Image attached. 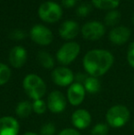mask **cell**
I'll return each mask as SVG.
<instances>
[{
	"instance_id": "obj_6",
	"label": "cell",
	"mask_w": 134,
	"mask_h": 135,
	"mask_svg": "<svg viewBox=\"0 0 134 135\" xmlns=\"http://www.w3.org/2000/svg\"><path fill=\"white\" fill-rule=\"evenodd\" d=\"M29 36L35 43L41 46H46L52 43L53 40L52 30L41 24L34 25L29 31Z\"/></svg>"
},
{
	"instance_id": "obj_18",
	"label": "cell",
	"mask_w": 134,
	"mask_h": 135,
	"mask_svg": "<svg viewBox=\"0 0 134 135\" xmlns=\"http://www.w3.org/2000/svg\"><path fill=\"white\" fill-rule=\"evenodd\" d=\"M92 3L97 8L110 11L118 7L120 0H92Z\"/></svg>"
},
{
	"instance_id": "obj_14",
	"label": "cell",
	"mask_w": 134,
	"mask_h": 135,
	"mask_svg": "<svg viewBox=\"0 0 134 135\" xmlns=\"http://www.w3.org/2000/svg\"><path fill=\"white\" fill-rule=\"evenodd\" d=\"M91 115L86 109H77L72 115V123L77 129L84 130L91 123Z\"/></svg>"
},
{
	"instance_id": "obj_27",
	"label": "cell",
	"mask_w": 134,
	"mask_h": 135,
	"mask_svg": "<svg viewBox=\"0 0 134 135\" xmlns=\"http://www.w3.org/2000/svg\"><path fill=\"white\" fill-rule=\"evenodd\" d=\"M127 60L130 65L134 68V42L131 43L129 47V50L127 52Z\"/></svg>"
},
{
	"instance_id": "obj_15",
	"label": "cell",
	"mask_w": 134,
	"mask_h": 135,
	"mask_svg": "<svg viewBox=\"0 0 134 135\" xmlns=\"http://www.w3.org/2000/svg\"><path fill=\"white\" fill-rule=\"evenodd\" d=\"M79 25L73 20H66L59 28V35L64 40H72L75 38L78 34Z\"/></svg>"
},
{
	"instance_id": "obj_1",
	"label": "cell",
	"mask_w": 134,
	"mask_h": 135,
	"mask_svg": "<svg viewBox=\"0 0 134 135\" xmlns=\"http://www.w3.org/2000/svg\"><path fill=\"white\" fill-rule=\"evenodd\" d=\"M114 62V56L107 50H91L83 59L84 68L90 76L99 77L105 75Z\"/></svg>"
},
{
	"instance_id": "obj_12",
	"label": "cell",
	"mask_w": 134,
	"mask_h": 135,
	"mask_svg": "<svg viewBox=\"0 0 134 135\" xmlns=\"http://www.w3.org/2000/svg\"><path fill=\"white\" fill-rule=\"evenodd\" d=\"M28 52L26 49L22 46H15L11 49L9 52V62L14 68H20L27 62Z\"/></svg>"
},
{
	"instance_id": "obj_20",
	"label": "cell",
	"mask_w": 134,
	"mask_h": 135,
	"mask_svg": "<svg viewBox=\"0 0 134 135\" xmlns=\"http://www.w3.org/2000/svg\"><path fill=\"white\" fill-rule=\"evenodd\" d=\"M120 20V13L118 10H110L105 16V23L107 26H115Z\"/></svg>"
},
{
	"instance_id": "obj_26",
	"label": "cell",
	"mask_w": 134,
	"mask_h": 135,
	"mask_svg": "<svg viewBox=\"0 0 134 135\" xmlns=\"http://www.w3.org/2000/svg\"><path fill=\"white\" fill-rule=\"evenodd\" d=\"M10 38L12 40H16V41H20V40H23L26 37V33L23 30H13L10 33Z\"/></svg>"
},
{
	"instance_id": "obj_19",
	"label": "cell",
	"mask_w": 134,
	"mask_h": 135,
	"mask_svg": "<svg viewBox=\"0 0 134 135\" xmlns=\"http://www.w3.org/2000/svg\"><path fill=\"white\" fill-rule=\"evenodd\" d=\"M38 61L39 64L45 69H52L54 66V60L50 54L44 51H41L38 54Z\"/></svg>"
},
{
	"instance_id": "obj_29",
	"label": "cell",
	"mask_w": 134,
	"mask_h": 135,
	"mask_svg": "<svg viewBox=\"0 0 134 135\" xmlns=\"http://www.w3.org/2000/svg\"><path fill=\"white\" fill-rule=\"evenodd\" d=\"M77 3V0H62V4L66 8H71L73 7Z\"/></svg>"
},
{
	"instance_id": "obj_22",
	"label": "cell",
	"mask_w": 134,
	"mask_h": 135,
	"mask_svg": "<svg viewBox=\"0 0 134 135\" xmlns=\"http://www.w3.org/2000/svg\"><path fill=\"white\" fill-rule=\"evenodd\" d=\"M108 125L105 123H97L91 130V135H107Z\"/></svg>"
},
{
	"instance_id": "obj_24",
	"label": "cell",
	"mask_w": 134,
	"mask_h": 135,
	"mask_svg": "<svg viewBox=\"0 0 134 135\" xmlns=\"http://www.w3.org/2000/svg\"><path fill=\"white\" fill-rule=\"evenodd\" d=\"M41 135H54L56 132L55 125L52 122L45 123L41 128Z\"/></svg>"
},
{
	"instance_id": "obj_32",
	"label": "cell",
	"mask_w": 134,
	"mask_h": 135,
	"mask_svg": "<svg viewBox=\"0 0 134 135\" xmlns=\"http://www.w3.org/2000/svg\"><path fill=\"white\" fill-rule=\"evenodd\" d=\"M133 82H134V77H133Z\"/></svg>"
},
{
	"instance_id": "obj_8",
	"label": "cell",
	"mask_w": 134,
	"mask_h": 135,
	"mask_svg": "<svg viewBox=\"0 0 134 135\" xmlns=\"http://www.w3.org/2000/svg\"><path fill=\"white\" fill-rule=\"evenodd\" d=\"M52 79L53 83L60 86H67L73 84L75 80V75L71 69L64 66L57 67L52 71Z\"/></svg>"
},
{
	"instance_id": "obj_3",
	"label": "cell",
	"mask_w": 134,
	"mask_h": 135,
	"mask_svg": "<svg viewBox=\"0 0 134 135\" xmlns=\"http://www.w3.org/2000/svg\"><path fill=\"white\" fill-rule=\"evenodd\" d=\"M131 113L127 107L123 105H115L107 110L106 114L107 125L112 128H121L129 121Z\"/></svg>"
},
{
	"instance_id": "obj_9",
	"label": "cell",
	"mask_w": 134,
	"mask_h": 135,
	"mask_svg": "<svg viewBox=\"0 0 134 135\" xmlns=\"http://www.w3.org/2000/svg\"><path fill=\"white\" fill-rule=\"evenodd\" d=\"M47 108L52 113H61L66 108V99L63 94L60 91H52L48 97Z\"/></svg>"
},
{
	"instance_id": "obj_17",
	"label": "cell",
	"mask_w": 134,
	"mask_h": 135,
	"mask_svg": "<svg viewBox=\"0 0 134 135\" xmlns=\"http://www.w3.org/2000/svg\"><path fill=\"white\" fill-rule=\"evenodd\" d=\"M33 110L32 104L29 101H21L17 105L16 107V114L18 118H21V119H25L28 118L31 114Z\"/></svg>"
},
{
	"instance_id": "obj_7",
	"label": "cell",
	"mask_w": 134,
	"mask_h": 135,
	"mask_svg": "<svg viewBox=\"0 0 134 135\" xmlns=\"http://www.w3.org/2000/svg\"><path fill=\"white\" fill-rule=\"evenodd\" d=\"M106 32L105 26L98 21H90L86 23L81 28V33L88 41H97L104 36Z\"/></svg>"
},
{
	"instance_id": "obj_13",
	"label": "cell",
	"mask_w": 134,
	"mask_h": 135,
	"mask_svg": "<svg viewBox=\"0 0 134 135\" xmlns=\"http://www.w3.org/2000/svg\"><path fill=\"white\" fill-rule=\"evenodd\" d=\"M131 37V30L125 26H118L112 28L109 32V41L117 45H122L129 41Z\"/></svg>"
},
{
	"instance_id": "obj_30",
	"label": "cell",
	"mask_w": 134,
	"mask_h": 135,
	"mask_svg": "<svg viewBox=\"0 0 134 135\" xmlns=\"http://www.w3.org/2000/svg\"><path fill=\"white\" fill-rule=\"evenodd\" d=\"M23 135H39V134L35 133V132H26V133H24Z\"/></svg>"
},
{
	"instance_id": "obj_11",
	"label": "cell",
	"mask_w": 134,
	"mask_h": 135,
	"mask_svg": "<svg viewBox=\"0 0 134 135\" xmlns=\"http://www.w3.org/2000/svg\"><path fill=\"white\" fill-rule=\"evenodd\" d=\"M19 123L15 118L5 116L0 118V135H18Z\"/></svg>"
},
{
	"instance_id": "obj_25",
	"label": "cell",
	"mask_w": 134,
	"mask_h": 135,
	"mask_svg": "<svg viewBox=\"0 0 134 135\" xmlns=\"http://www.w3.org/2000/svg\"><path fill=\"white\" fill-rule=\"evenodd\" d=\"M91 11V6L89 4H81L78 7L76 8V15L78 17H81V18H85V17L88 16Z\"/></svg>"
},
{
	"instance_id": "obj_4",
	"label": "cell",
	"mask_w": 134,
	"mask_h": 135,
	"mask_svg": "<svg viewBox=\"0 0 134 135\" xmlns=\"http://www.w3.org/2000/svg\"><path fill=\"white\" fill-rule=\"evenodd\" d=\"M38 14L41 20L47 23H55L63 16L62 7L53 1H46L39 6Z\"/></svg>"
},
{
	"instance_id": "obj_23",
	"label": "cell",
	"mask_w": 134,
	"mask_h": 135,
	"mask_svg": "<svg viewBox=\"0 0 134 135\" xmlns=\"http://www.w3.org/2000/svg\"><path fill=\"white\" fill-rule=\"evenodd\" d=\"M32 108L33 111L36 112L37 114H43L45 113L47 109V104L42 99H37L33 101Z\"/></svg>"
},
{
	"instance_id": "obj_16",
	"label": "cell",
	"mask_w": 134,
	"mask_h": 135,
	"mask_svg": "<svg viewBox=\"0 0 134 135\" xmlns=\"http://www.w3.org/2000/svg\"><path fill=\"white\" fill-rule=\"evenodd\" d=\"M84 87L86 92L90 93V94H96V93H98L100 91L101 84L100 81L97 79V77L88 76L86 77L84 83Z\"/></svg>"
},
{
	"instance_id": "obj_31",
	"label": "cell",
	"mask_w": 134,
	"mask_h": 135,
	"mask_svg": "<svg viewBox=\"0 0 134 135\" xmlns=\"http://www.w3.org/2000/svg\"><path fill=\"white\" fill-rule=\"evenodd\" d=\"M132 22H133V24H134V15H133V17H132Z\"/></svg>"
},
{
	"instance_id": "obj_21",
	"label": "cell",
	"mask_w": 134,
	"mask_h": 135,
	"mask_svg": "<svg viewBox=\"0 0 134 135\" xmlns=\"http://www.w3.org/2000/svg\"><path fill=\"white\" fill-rule=\"evenodd\" d=\"M11 76V70L7 64L0 62V86L7 84Z\"/></svg>"
},
{
	"instance_id": "obj_28",
	"label": "cell",
	"mask_w": 134,
	"mask_h": 135,
	"mask_svg": "<svg viewBox=\"0 0 134 135\" xmlns=\"http://www.w3.org/2000/svg\"><path fill=\"white\" fill-rule=\"evenodd\" d=\"M59 135H81V134L78 131L75 130V129L67 128V129H64V130L62 131V132L59 133Z\"/></svg>"
},
{
	"instance_id": "obj_5",
	"label": "cell",
	"mask_w": 134,
	"mask_h": 135,
	"mask_svg": "<svg viewBox=\"0 0 134 135\" xmlns=\"http://www.w3.org/2000/svg\"><path fill=\"white\" fill-rule=\"evenodd\" d=\"M80 45L75 41L66 42L58 50L56 58L60 64L67 65L73 62L80 54Z\"/></svg>"
},
{
	"instance_id": "obj_2",
	"label": "cell",
	"mask_w": 134,
	"mask_h": 135,
	"mask_svg": "<svg viewBox=\"0 0 134 135\" xmlns=\"http://www.w3.org/2000/svg\"><path fill=\"white\" fill-rule=\"evenodd\" d=\"M23 88L26 94L33 100L41 99L46 92L44 81L35 74H29L23 79Z\"/></svg>"
},
{
	"instance_id": "obj_10",
	"label": "cell",
	"mask_w": 134,
	"mask_h": 135,
	"mask_svg": "<svg viewBox=\"0 0 134 135\" xmlns=\"http://www.w3.org/2000/svg\"><path fill=\"white\" fill-rule=\"evenodd\" d=\"M86 89L80 83H73L67 90V98L73 106H78L83 102L86 97Z\"/></svg>"
}]
</instances>
